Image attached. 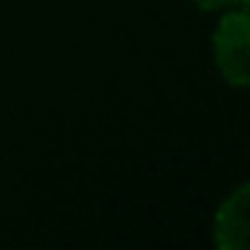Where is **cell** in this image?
I'll list each match as a JSON object with an SVG mask.
<instances>
[{
	"instance_id": "6da1fadb",
	"label": "cell",
	"mask_w": 250,
	"mask_h": 250,
	"mask_svg": "<svg viewBox=\"0 0 250 250\" xmlns=\"http://www.w3.org/2000/svg\"><path fill=\"white\" fill-rule=\"evenodd\" d=\"M212 60L221 78L234 89L250 86V14L229 11L212 33Z\"/></svg>"
},
{
	"instance_id": "7a4b0ae2",
	"label": "cell",
	"mask_w": 250,
	"mask_h": 250,
	"mask_svg": "<svg viewBox=\"0 0 250 250\" xmlns=\"http://www.w3.org/2000/svg\"><path fill=\"white\" fill-rule=\"evenodd\" d=\"M212 242L221 250H250V183L221 202L212 221Z\"/></svg>"
},
{
	"instance_id": "3957f363",
	"label": "cell",
	"mask_w": 250,
	"mask_h": 250,
	"mask_svg": "<svg viewBox=\"0 0 250 250\" xmlns=\"http://www.w3.org/2000/svg\"><path fill=\"white\" fill-rule=\"evenodd\" d=\"M194 6H199L202 11H226V8L237 6L239 0H191Z\"/></svg>"
}]
</instances>
